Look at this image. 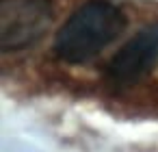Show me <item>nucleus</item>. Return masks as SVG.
I'll return each instance as SVG.
<instances>
[{
  "label": "nucleus",
  "instance_id": "nucleus-1",
  "mask_svg": "<svg viewBox=\"0 0 158 152\" xmlns=\"http://www.w3.org/2000/svg\"><path fill=\"white\" fill-rule=\"evenodd\" d=\"M126 28L123 11L110 0H89L59 28L54 50L67 63H85L110 46Z\"/></svg>",
  "mask_w": 158,
  "mask_h": 152
},
{
  "label": "nucleus",
  "instance_id": "nucleus-2",
  "mask_svg": "<svg viewBox=\"0 0 158 152\" xmlns=\"http://www.w3.org/2000/svg\"><path fill=\"white\" fill-rule=\"evenodd\" d=\"M52 20L48 0H2L0 7V48L15 52L37 41Z\"/></svg>",
  "mask_w": 158,
  "mask_h": 152
},
{
  "label": "nucleus",
  "instance_id": "nucleus-3",
  "mask_svg": "<svg viewBox=\"0 0 158 152\" xmlns=\"http://www.w3.org/2000/svg\"><path fill=\"white\" fill-rule=\"evenodd\" d=\"M158 63V24L145 26L108 63V76L117 85H132L145 78Z\"/></svg>",
  "mask_w": 158,
  "mask_h": 152
}]
</instances>
